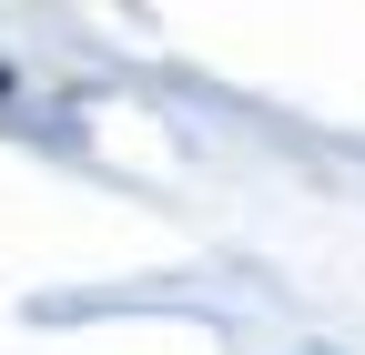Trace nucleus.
I'll return each instance as SVG.
<instances>
[{
    "mask_svg": "<svg viewBox=\"0 0 365 355\" xmlns=\"http://www.w3.org/2000/svg\"><path fill=\"white\" fill-rule=\"evenodd\" d=\"M0 81H11V71H0Z\"/></svg>",
    "mask_w": 365,
    "mask_h": 355,
    "instance_id": "nucleus-1",
    "label": "nucleus"
}]
</instances>
